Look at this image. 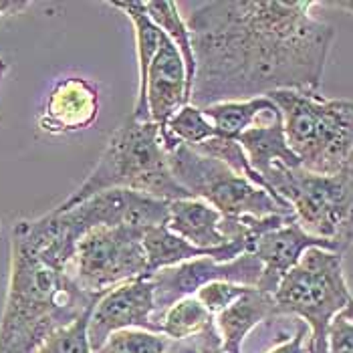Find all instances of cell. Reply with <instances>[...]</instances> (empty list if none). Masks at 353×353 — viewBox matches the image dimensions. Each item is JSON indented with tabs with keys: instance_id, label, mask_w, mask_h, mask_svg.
Here are the masks:
<instances>
[{
	"instance_id": "1",
	"label": "cell",
	"mask_w": 353,
	"mask_h": 353,
	"mask_svg": "<svg viewBox=\"0 0 353 353\" xmlns=\"http://www.w3.org/2000/svg\"><path fill=\"white\" fill-rule=\"evenodd\" d=\"M315 6V0L180 4L196 54L192 105L319 91L335 30L311 14Z\"/></svg>"
},
{
	"instance_id": "2",
	"label": "cell",
	"mask_w": 353,
	"mask_h": 353,
	"mask_svg": "<svg viewBox=\"0 0 353 353\" xmlns=\"http://www.w3.org/2000/svg\"><path fill=\"white\" fill-rule=\"evenodd\" d=\"M103 295L81 289L69 269L41 256L12 234L10 279L0 319V353H37Z\"/></svg>"
},
{
	"instance_id": "3",
	"label": "cell",
	"mask_w": 353,
	"mask_h": 353,
	"mask_svg": "<svg viewBox=\"0 0 353 353\" xmlns=\"http://www.w3.org/2000/svg\"><path fill=\"white\" fill-rule=\"evenodd\" d=\"M108 190L139 192L165 202L190 198L170 170L160 125L136 121L134 117L121 123L111 134L99 162L85 182L57 208H73Z\"/></svg>"
},
{
	"instance_id": "4",
	"label": "cell",
	"mask_w": 353,
	"mask_h": 353,
	"mask_svg": "<svg viewBox=\"0 0 353 353\" xmlns=\"http://www.w3.org/2000/svg\"><path fill=\"white\" fill-rule=\"evenodd\" d=\"M283 113L285 136L307 172L333 176L353 160V101L327 99L319 91L267 95Z\"/></svg>"
},
{
	"instance_id": "5",
	"label": "cell",
	"mask_w": 353,
	"mask_h": 353,
	"mask_svg": "<svg viewBox=\"0 0 353 353\" xmlns=\"http://www.w3.org/2000/svg\"><path fill=\"white\" fill-rule=\"evenodd\" d=\"M291 208L303 230L327 241L343 254L353 245V174H313L274 163L263 176Z\"/></svg>"
},
{
	"instance_id": "6",
	"label": "cell",
	"mask_w": 353,
	"mask_h": 353,
	"mask_svg": "<svg viewBox=\"0 0 353 353\" xmlns=\"http://www.w3.org/2000/svg\"><path fill=\"white\" fill-rule=\"evenodd\" d=\"M272 297L279 317H297L309 325V353H327L329 327L353 303L343 254L325 248L307 250Z\"/></svg>"
},
{
	"instance_id": "7",
	"label": "cell",
	"mask_w": 353,
	"mask_h": 353,
	"mask_svg": "<svg viewBox=\"0 0 353 353\" xmlns=\"http://www.w3.org/2000/svg\"><path fill=\"white\" fill-rule=\"evenodd\" d=\"M168 154L176 182L190 198L204 200L224 218L295 216L293 208L272 192L236 174L228 165L200 154L190 145H178Z\"/></svg>"
},
{
	"instance_id": "8",
	"label": "cell",
	"mask_w": 353,
	"mask_h": 353,
	"mask_svg": "<svg viewBox=\"0 0 353 353\" xmlns=\"http://www.w3.org/2000/svg\"><path fill=\"white\" fill-rule=\"evenodd\" d=\"M137 226H101L89 230L77 245L71 274L77 285L95 295L150 274L143 234Z\"/></svg>"
},
{
	"instance_id": "9",
	"label": "cell",
	"mask_w": 353,
	"mask_h": 353,
	"mask_svg": "<svg viewBox=\"0 0 353 353\" xmlns=\"http://www.w3.org/2000/svg\"><path fill=\"white\" fill-rule=\"evenodd\" d=\"M53 214L67 236L79 245L89 230L101 226H163L168 224L170 202L139 192L108 190L87 198L73 208H54Z\"/></svg>"
},
{
	"instance_id": "10",
	"label": "cell",
	"mask_w": 353,
	"mask_h": 353,
	"mask_svg": "<svg viewBox=\"0 0 353 353\" xmlns=\"http://www.w3.org/2000/svg\"><path fill=\"white\" fill-rule=\"evenodd\" d=\"M263 276L261 261L252 254L245 252L228 263H218L214 259H196L182 263L178 267H170L154 272V289H156V311L158 323L162 315L178 301L194 297L202 287L214 281H228L236 285L256 287Z\"/></svg>"
},
{
	"instance_id": "11",
	"label": "cell",
	"mask_w": 353,
	"mask_h": 353,
	"mask_svg": "<svg viewBox=\"0 0 353 353\" xmlns=\"http://www.w3.org/2000/svg\"><path fill=\"white\" fill-rule=\"evenodd\" d=\"M132 329L160 333L152 274L123 283L97 301L87 327L91 350L97 352L111 335Z\"/></svg>"
},
{
	"instance_id": "12",
	"label": "cell",
	"mask_w": 353,
	"mask_h": 353,
	"mask_svg": "<svg viewBox=\"0 0 353 353\" xmlns=\"http://www.w3.org/2000/svg\"><path fill=\"white\" fill-rule=\"evenodd\" d=\"M190 103V89L186 65L180 51L168 39V43L156 54L148 77L137 85V99L132 117L136 121H154L165 128L168 121Z\"/></svg>"
},
{
	"instance_id": "13",
	"label": "cell",
	"mask_w": 353,
	"mask_h": 353,
	"mask_svg": "<svg viewBox=\"0 0 353 353\" xmlns=\"http://www.w3.org/2000/svg\"><path fill=\"white\" fill-rule=\"evenodd\" d=\"M311 248H325L337 252L331 243L315 239L307 230H303L297 218L259 236L252 246V254L261 261L263 267L259 289L274 295L281 281L299 265L303 254Z\"/></svg>"
},
{
	"instance_id": "14",
	"label": "cell",
	"mask_w": 353,
	"mask_h": 353,
	"mask_svg": "<svg viewBox=\"0 0 353 353\" xmlns=\"http://www.w3.org/2000/svg\"><path fill=\"white\" fill-rule=\"evenodd\" d=\"M99 113V91L97 87L81 77H67L54 83L39 128L47 134L61 136L89 128Z\"/></svg>"
},
{
	"instance_id": "15",
	"label": "cell",
	"mask_w": 353,
	"mask_h": 353,
	"mask_svg": "<svg viewBox=\"0 0 353 353\" xmlns=\"http://www.w3.org/2000/svg\"><path fill=\"white\" fill-rule=\"evenodd\" d=\"M246 158L252 165V170L263 178L274 163H285L289 168H303L299 158L291 150L287 136H285V123L281 109L271 108L259 123H254L250 130H246L243 136L236 139Z\"/></svg>"
},
{
	"instance_id": "16",
	"label": "cell",
	"mask_w": 353,
	"mask_h": 353,
	"mask_svg": "<svg viewBox=\"0 0 353 353\" xmlns=\"http://www.w3.org/2000/svg\"><path fill=\"white\" fill-rule=\"evenodd\" d=\"M143 246L148 252L150 274L162 269H170V267H178L182 263L196 261V259H214L218 263H228L245 252H250V248L245 243H230L220 248L204 250L180 239L178 234H174L165 224L148 228L143 234Z\"/></svg>"
},
{
	"instance_id": "17",
	"label": "cell",
	"mask_w": 353,
	"mask_h": 353,
	"mask_svg": "<svg viewBox=\"0 0 353 353\" xmlns=\"http://www.w3.org/2000/svg\"><path fill=\"white\" fill-rule=\"evenodd\" d=\"M165 226L180 239L204 250L230 245L224 234V216L216 208L198 198H182L170 202Z\"/></svg>"
},
{
	"instance_id": "18",
	"label": "cell",
	"mask_w": 353,
	"mask_h": 353,
	"mask_svg": "<svg viewBox=\"0 0 353 353\" xmlns=\"http://www.w3.org/2000/svg\"><path fill=\"white\" fill-rule=\"evenodd\" d=\"M276 317V305L271 293L256 287L248 291L245 297L214 317L224 353H243V343L250 331L265 321H274Z\"/></svg>"
},
{
	"instance_id": "19",
	"label": "cell",
	"mask_w": 353,
	"mask_h": 353,
	"mask_svg": "<svg viewBox=\"0 0 353 353\" xmlns=\"http://www.w3.org/2000/svg\"><path fill=\"white\" fill-rule=\"evenodd\" d=\"M271 108H274V101L271 97H256V99H246V101H226V103L208 105V108H202V111L216 128L218 136L239 139L246 130L259 123L261 117Z\"/></svg>"
},
{
	"instance_id": "20",
	"label": "cell",
	"mask_w": 353,
	"mask_h": 353,
	"mask_svg": "<svg viewBox=\"0 0 353 353\" xmlns=\"http://www.w3.org/2000/svg\"><path fill=\"white\" fill-rule=\"evenodd\" d=\"M148 14L152 17V21L162 28L165 37L174 43V47L182 54V61L186 65V75H188V89L192 95V85L196 77V54H194V45H192L190 28L184 21V14L180 10L178 2H145Z\"/></svg>"
},
{
	"instance_id": "21",
	"label": "cell",
	"mask_w": 353,
	"mask_h": 353,
	"mask_svg": "<svg viewBox=\"0 0 353 353\" xmlns=\"http://www.w3.org/2000/svg\"><path fill=\"white\" fill-rule=\"evenodd\" d=\"M214 325V315L196 299H186L174 303L160 319V333L170 341H188L192 337L202 335Z\"/></svg>"
},
{
	"instance_id": "22",
	"label": "cell",
	"mask_w": 353,
	"mask_h": 353,
	"mask_svg": "<svg viewBox=\"0 0 353 353\" xmlns=\"http://www.w3.org/2000/svg\"><path fill=\"white\" fill-rule=\"evenodd\" d=\"M160 130H162L165 152L178 148L180 143L196 148V145H200V143H204V141L218 136L216 128L206 117V113L200 108L192 105V103L184 105L168 121V125L160 128Z\"/></svg>"
},
{
	"instance_id": "23",
	"label": "cell",
	"mask_w": 353,
	"mask_h": 353,
	"mask_svg": "<svg viewBox=\"0 0 353 353\" xmlns=\"http://www.w3.org/2000/svg\"><path fill=\"white\" fill-rule=\"evenodd\" d=\"M194 150H198L200 154H204V156H210V158H214L218 162H222L224 165H228L230 170H234L236 174H241V176H245L248 178L250 182H254L256 186H261V188H265V190L272 192L269 188V184L252 170V165L248 162V158H246L245 150H243V145L236 141V139H228V137H212V139H208V141H204V143H200V145H196ZM274 196H279L276 192H272Z\"/></svg>"
},
{
	"instance_id": "24",
	"label": "cell",
	"mask_w": 353,
	"mask_h": 353,
	"mask_svg": "<svg viewBox=\"0 0 353 353\" xmlns=\"http://www.w3.org/2000/svg\"><path fill=\"white\" fill-rule=\"evenodd\" d=\"M170 339L150 331H119L93 353H168Z\"/></svg>"
},
{
	"instance_id": "25",
	"label": "cell",
	"mask_w": 353,
	"mask_h": 353,
	"mask_svg": "<svg viewBox=\"0 0 353 353\" xmlns=\"http://www.w3.org/2000/svg\"><path fill=\"white\" fill-rule=\"evenodd\" d=\"M91 311L85 313L73 325L65 327L59 333H54L37 353H93L91 343H89V333H87Z\"/></svg>"
},
{
	"instance_id": "26",
	"label": "cell",
	"mask_w": 353,
	"mask_h": 353,
	"mask_svg": "<svg viewBox=\"0 0 353 353\" xmlns=\"http://www.w3.org/2000/svg\"><path fill=\"white\" fill-rule=\"evenodd\" d=\"M252 289L254 287L236 285V283H228V281H214V283H208L206 287H202L194 297L216 317L224 309H228L232 303L245 297L246 293Z\"/></svg>"
},
{
	"instance_id": "27",
	"label": "cell",
	"mask_w": 353,
	"mask_h": 353,
	"mask_svg": "<svg viewBox=\"0 0 353 353\" xmlns=\"http://www.w3.org/2000/svg\"><path fill=\"white\" fill-rule=\"evenodd\" d=\"M168 353H224L216 331V321L208 331L188 341H170Z\"/></svg>"
},
{
	"instance_id": "28",
	"label": "cell",
	"mask_w": 353,
	"mask_h": 353,
	"mask_svg": "<svg viewBox=\"0 0 353 353\" xmlns=\"http://www.w3.org/2000/svg\"><path fill=\"white\" fill-rule=\"evenodd\" d=\"M327 353H353V321L339 313L327 333Z\"/></svg>"
},
{
	"instance_id": "29",
	"label": "cell",
	"mask_w": 353,
	"mask_h": 353,
	"mask_svg": "<svg viewBox=\"0 0 353 353\" xmlns=\"http://www.w3.org/2000/svg\"><path fill=\"white\" fill-rule=\"evenodd\" d=\"M309 339H311V329L305 321L297 323V331L276 347H272L267 353H309Z\"/></svg>"
},
{
	"instance_id": "30",
	"label": "cell",
	"mask_w": 353,
	"mask_h": 353,
	"mask_svg": "<svg viewBox=\"0 0 353 353\" xmlns=\"http://www.w3.org/2000/svg\"><path fill=\"white\" fill-rule=\"evenodd\" d=\"M30 6V2L23 0H0V19L10 17V14H19L21 10H25Z\"/></svg>"
},
{
	"instance_id": "31",
	"label": "cell",
	"mask_w": 353,
	"mask_h": 353,
	"mask_svg": "<svg viewBox=\"0 0 353 353\" xmlns=\"http://www.w3.org/2000/svg\"><path fill=\"white\" fill-rule=\"evenodd\" d=\"M323 6H335V8H343V10H350L353 14V2H321Z\"/></svg>"
},
{
	"instance_id": "32",
	"label": "cell",
	"mask_w": 353,
	"mask_h": 353,
	"mask_svg": "<svg viewBox=\"0 0 353 353\" xmlns=\"http://www.w3.org/2000/svg\"><path fill=\"white\" fill-rule=\"evenodd\" d=\"M8 71V65H6V61L4 59H0V79L4 77V73Z\"/></svg>"
},
{
	"instance_id": "33",
	"label": "cell",
	"mask_w": 353,
	"mask_h": 353,
	"mask_svg": "<svg viewBox=\"0 0 353 353\" xmlns=\"http://www.w3.org/2000/svg\"><path fill=\"white\" fill-rule=\"evenodd\" d=\"M343 315H345L347 319H352L353 321V303L350 305V307H347V309H345V311H343Z\"/></svg>"
}]
</instances>
